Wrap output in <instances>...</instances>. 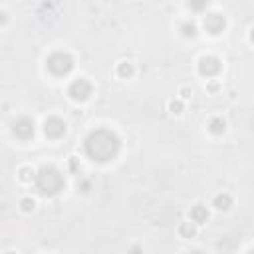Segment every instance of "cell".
Wrapping results in <instances>:
<instances>
[{"label": "cell", "instance_id": "obj_1", "mask_svg": "<svg viewBox=\"0 0 254 254\" xmlns=\"http://www.w3.org/2000/svg\"><path fill=\"white\" fill-rule=\"evenodd\" d=\"M85 151L93 161H112L119 151V137L110 129H95L85 139Z\"/></svg>", "mask_w": 254, "mask_h": 254}, {"label": "cell", "instance_id": "obj_2", "mask_svg": "<svg viewBox=\"0 0 254 254\" xmlns=\"http://www.w3.org/2000/svg\"><path fill=\"white\" fill-rule=\"evenodd\" d=\"M36 185L44 195H56L64 189V177L56 167L44 165L36 175Z\"/></svg>", "mask_w": 254, "mask_h": 254}, {"label": "cell", "instance_id": "obj_3", "mask_svg": "<svg viewBox=\"0 0 254 254\" xmlns=\"http://www.w3.org/2000/svg\"><path fill=\"white\" fill-rule=\"evenodd\" d=\"M48 70L52 72L54 76H66V74H70L72 72V68H74V60H72V56L70 54H66V52H56V54H52L48 58Z\"/></svg>", "mask_w": 254, "mask_h": 254}, {"label": "cell", "instance_id": "obj_4", "mask_svg": "<svg viewBox=\"0 0 254 254\" xmlns=\"http://www.w3.org/2000/svg\"><path fill=\"white\" fill-rule=\"evenodd\" d=\"M68 93H70V97H72L74 101H85V99L91 95V84H89L85 78H78V80L72 82Z\"/></svg>", "mask_w": 254, "mask_h": 254}, {"label": "cell", "instance_id": "obj_5", "mask_svg": "<svg viewBox=\"0 0 254 254\" xmlns=\"http://www.w3.org/2000/svg\"><path fill=\"white\" fill-rule=\"evenodd\" d=\"M198 72H200L202 76H207V78L217 76V74L221 72V62H219V58H215V56H202V58L198 60Z\"/></svg>", "mask_w": 254, "mask_h": 254}, {"label": "cell", "instance_id": "obj_6", "mask_svg": "<svg viewBox=\"0 0 254 254\" xmlns=\"http://www.w3.org/2000/svg\"><path fill=\"white\" fill-rule=\"evenodd\" d=\"M44 131H46V135L50 139H58V137H62L66 133V123L62 119H58V117H50L44 123Z\"/></svg>", "mask_w": 254, "mask_h": 254}, {"label": "cell", "instance_id": "obj_7", "mask_svg": "<svg viewBox=\"0 0 254 254\" xmlns=\"http://www.w3.org/2000/svg\"><path fill=\"white\" fill-rule=\"evenodd\" d=\"M14 135L20 137V139H30L34 135V121L28 119V117H20L14 121V127H12Z\"/></svg>", "mask_w": 254, "mask_h": 254}, {"label": "cell", "instance_id": "obj_8", "mask_svg": "<svg viewBox=\"0 0 254 254\" xmlns=\"http://www.w3.org/2000/svg\"><path fill=\"white\" fill-rule=\"evenodd\" d=\"M225 24H226L225 18H223L221 14H217V12L205 16V30H207L209 34H213V36L221 34V32L225 30Z\"/></svg>", "mask_w": 254, "mask_h": 254}, {"label": "cell", "instance_id": "obj_9", "mask_svg": "<svg viewBox=\"0 0 254 254\" xmlns=\"http://www.w3.org/2000/svg\"><path fill=\"white\" fill-rule=\"evenodd\" d=\"M207 219H209V211H207L205 205H195V207L191 209V221H193L195 225L207 223Z\"/></svg>", "mask_w": 254, "mask_h": 254}, {"label": "cell", "instance_id": "obj_10", "mask_svg": "<svg viewBox=\"0 0 254 254\" xmlns=\"http://www.w3.org/2000/svg\"><path fill=\"white\" fill-rule=\"evenodd\" d=\"M230 205H232L230 195L221 193V195H217V197H215V207H217L219 211H226V209H230Z\"/></svg>", "mask_w": 254, "mask_h": 254}, {"label": "cell", "instance_id": "obj_11", "mask_svg": "<svg viewBox=\"0 0 254 254\" xmlns=\"http://www.w3.org/2000/svg\"><path fill=\"white\" fill-rule=\"evenodd\" d=\"M209 129H211V133H215V135H223V133H225V129H226V123H225V119L215 117V119H211Z\"/></svg>", "mask_w": 254, "mask_h": 254}, {"label": "cell", "instance_id": "obj_12", "mask_svg": "<svg viewBox=\"0 0 254 254\" xmlns=\"http://www.w3.org/2000/svg\"><path fill=\"white\" fill-rule=\"evenodd\" d=\"M179 232H181V236H185V238H191V236H195V232H197V228H195V223H181V226H179Z\"/></svg>", "mask_w": 254, "mask_h": 254}, {"label": "cell", "instance_id": "obj_13", "mask_svg": "<svg viewBox=\"0 0 254 254\" xmlns=\"http://www.w3.org/2000/svg\"><path fill=\"white\" fill-rule=\"evenodd\" d=\"M117 74H119L121 78H129V76L133 74V68H131V64H127V62L119 64V66H117Z\"/></svg>", "mask_w": 254, "mask_h": 254}, {"label": "cell", "instance_id": "obj_14", "mask_svg": "<svg viewBox=\"0 0 254 254\" xmlns=\"http://www.w3.org/2000/svg\"><path fill=\"white\" fill-rule=\"evenodd\" d=\"M183 36H187V38H193L195 34H197V26L195 24H191V22H187V24H183Z\"/></svg>", "mask_w": 254, "mask_h": 254}, {"label": "cell", "instance_id": "obj_15", "mask_svg": "<svg viewBox=\"0 0 254 254\" xmlns=\"http://www.w3.org/2000/svg\"><path fill=\"white\" fill-rule=\"evenodd\" d=\"M20 207H22V211H24V213H32L36 205H34V200H32V198H24V200L20 202Z\"/></svg>", "mask_w": 254, "mask_h": 254}, {"label": "cell", "instance_id": "obj_16", "mask_svg": "<svg viewBox=\"0 0 254 254\" xmlns=\"http://www.w3.org/2000/svg\"><path fill=\"white\" fill-rule=\"evenodd\" d=\"M32 177H34V173H32L28 167H22V169H20V179H22V181H30Z\"/></svg>", "mask_w": 254, "mask_h": 254}, {"label": "cell", "instance_id": "obj_17", "mask_svg": "<svg viewBox=\"0 0 254 254\" xmlns=\"http://www.w3.org/2000/svg\"><path fill=\"white\" fill-rule=\"evenodd\" d=\"M169 108H171L173 113H181V112H183V104H181V101H171Z\"/></svg>", "mask_w": 254, "mask_h": 254}, {"label": "cell", "instance_id": "obj_18", "mask_svg": "<svg viewBox=\"0 0 254 254\" xmlns=\"http://www.w3.org/2000/svg\"><path fill=\"white\" fill-rule=\"evenodd\" d=\"M195 10H200V8H205V2H197V4H191Z\"/></svg>", "mask_w": 254, "mask_h": 254}, {"label": "cell", "instance_id": "obj_19", "mask_svg": "<svg viewBox=\"0 0 254 254\" xmlns=\"http://www.w3.org/2000/svg\"><path fill=\"white\" fill-rule=\"evenodd\" d=\"M250 40L254 42V28H252V32H250Z\"/></svg>", "mask_w": 254, "mask_h": 254}, {"label": "cell", "instance_id": "obj_20", "mask_svg": "<svg viewBox=\"0 0 254 254\" xmlns=\"http://www.w3.org/2000/svg\"><path fill=\"white\" fill-rule=\"evenodd\" d=\"M191 254H202V252H198V250H195V252H191Z\"/></svg>", "mask_w": 254, "mask_h": 254}, {"label": "cell", "instance_id": "obj_21", "mask_svg": "<svg viewBox=\"0 0 254 254\" xmlns=\"http://www.w3.org/2000/svg\"><path fill=\"white\" fill-rule=\"evenodd\" d=\"M248 254H254V250H250V252H248Z\"/></svg>", "mask_w": 254, "mask_h": 254}, {"label": "cell", "instance_id": "obj_22", "mask_svg": "<svg viewBox=\"0 0 254 254\" xmlns=\"http://www.w3.org/2000/svg\"><path fill=\"white\" fill-rule=\"evenodd\" d=\"M6 254H14V252H6Z\"/></svg>", "mask_w": 254, "mask_h": 254}]
</instances>
